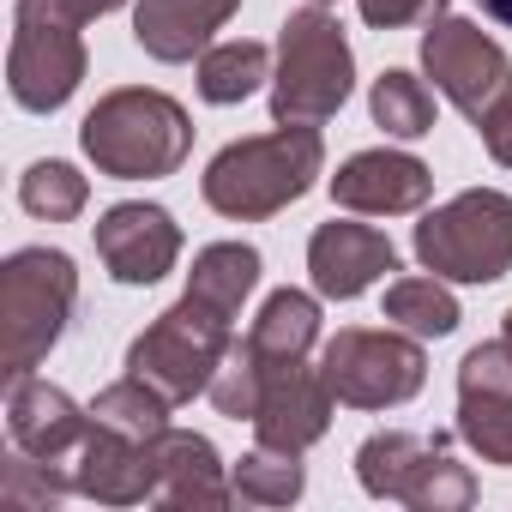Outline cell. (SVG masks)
Listing matches in <instances>:
<instances>
[{
    "label": "cell",
    "instance_id": "obj_7",
    "mask_svg": "<svg viewBox=\"0 0 512 512\" xmlns=\"http://www.w3.org/2000/svg\"><path fill=\"white\" fill-rule=\"evenodd\" d=\"M320 374L332 386L338 404L350 410H392V404H410L428 380V350L416 332L404 326H344L326 350H320Z\"/></svg>",
    "mask_w": 512,
    "mask_h": 512
},
{
    "label": "cell",
    "instance_id": "obj_17",
    "mask_svg": "<svg viewBox=\"0 0 512 512\" xmlns=\"http://www.w3.org/2000/svg\"><path fill=\"white\" fill-rule=\"evenodd\" d=\"M73 482L85 500L97 506H139V500H157V458H151V440H133L121 428H103L91 422L79 458H73Z\"/></svg>",
    "mask_w": 512,
    "mask_h": 512
},
{
    "label": "cell",
    "instance_id": "obj_14",
    "mask_svg": "<svg viewBox=\"0 0 512 512\" xmlns=\"http://www.w3.org/2000/svg\"><path fill=\"white\" fill-rule=\"evenodd\" d=\"M458 434L488 464H512V356L500 338L458 362Z\"/></svg>",
    "mask_w": 512,
    "mask_h": 512
},
{
    "label": "cell",
    "instance_id": "obj_16",
    "mask_svg": "<svg viewBox=\"0 0 512 512\" xmlns=\"http://www.w3.org/2000/svg\"><path fill=\"white\" fill-rule=\"evenodd\" d=\"M434 193V175L422 157L410 151H356L338 175H332V199L344 211H362V217H404V211H422Z\"/></svg>",
    "mask_w": 512,
    "mask_h": 512
},
{
    "label": "cell",
    "instance_id": "obj_18",
    "mask_svg": "<svg viewBox=\"0 0 512 512\" xmlns=\"http://www.w3.org/2000/svg\"><path fill=\"white\" fill-rule=\"evenodd\" d=\"M241 0H139L133 7V43L163 61V67H181L193 55L211 49V37L235 19Z\"/></svg>",
    "mask_w": 512,
    "mask_h": 512
},
{
    "label": "cell",
    "instance_id": "obj_6",
    "mask_svg": "<svg viewBox=\"0 0 512 512\" xmlns=\"http://www.w3.org/2000/svg\"><path fill=\"white\" fill-rule=\"evenodd\" d=\"M416 260L446 284H494L512 272V193L470 187L416 223Z\"/></svg>",
    "mask_w": 512,
    "mask_h": 512
},
{
    "label": "cell",
    "instance_id": "obj_26",
    "mask_svg": "<svg viewBox=\"0 0 512 512\" xmlns=\"http://www.w3.org/2000/svg\"><path fill=\"white\" fill-rule=\"evenodd\" d=\"M169 410H175V404H169L157 386H145L139 374H127V380H115V386L97 392L91 422L121 428V434H133V440H157V434L169 428Z\"/></svg>",
    "mask_w": 512,
    "mask_h": 512
},
{
    "label": "cell",
    "instance_id": "obj_31",
    "mask_svg": "<svg viewBox=\"0 0 512 512\" xmlns=\"http://www.w3.org/2000/svg\"><path fill=\"white\" fill-rule=\"evenodd\" d=\"M55 13H67L73 25H91V19H103V13H115L121 0H49Z\"/></svg>",
    "mask_w": 512,
    "mask_h": 512
},
{
    "label": "cell",
    "instance_id": "obj_15",
    "mask_svg": "<svg viewBox=\"0 0 512 512\" xmlns=\"http://www.w3.org/2000/svg\"><path fill=\"white\" fill-rule=\"evenodd\" d=\"M308 272L314 290L326 302H356L362 290H374L386 272H398V247L374 229V223H320L308 241Z\"/></svg>",
    "mask_w": 512,
    "mask_h": 512
},
{
    "label": "cell",
    "instance_id": "obj_11",
    "mask_svg": "<svg viewBox=\"0 0 512 512\" xmlns=\"http://www.w3.org/2000/svg\"><path fill=\"white\" fill-rule=\"evenodd\" d=\"M247 356H253V350H247ZM253 362H260V356H253ZM260 374H266V380H260L253 434H260L266 446H284V452L320 446L326 428H332V410H338L326 374L308 368V362H260Z\"/></svg>",
    "mask_w": 512,
    "mask_h": 512
},
{
    "label": "cell",
    "instance_id": "obj_23",
    "mask_svg": "<svg viewBox=\"0 0 512 512\" xmlns=\"http://www.w3.org/2000/svg\"><path fill=\"white\" fill-rule=\"evenodd\" d=\"M229 482H235V500L247 506H290L302 500L308 488V470H302V452H284V446H253L229 464Z\"/></svg>",
    "mask_w": 512,
    "mask_h": 512
},
{
    "label": "cell",
    "instance_id": "obj_22",
    "mask_svg": "<svg viewBox=\"0 0 512 512\" xmlns=\"http://www.w3.org/2000/svg\"><path fill=\"white\" fill-rule=\"evenodd\" d=\"M272 79V49L253 43V37H235V43H211L199 55V97L229 109V103H247Z\"/></svg>",
    "mask_w": 512,
    "mask_h": 512
},
{
    "label": "cell",
    "instance_id": "obj_2",
    "mask_svg": "<svg viewBox=\"0 0 512 512\" xmlns=\"http://www.w3.org/2000/svg\"><path fill=\"white\" fill-rule=\"evenodd\" d=\"M79 145L97 163V175H109V181H163L187 163L193 121L175 97L121 85V91L97 97V109L79 127Z\"/></svg>",
    "mask_w": 512,
    "mask_h": 512
},
{
    "label": "cell",
    "instance_id": "obj_19",
    "mask_svg": "<svg viewBox=\"0 0 512 512\" xmlns=\"http://www.w3.org/2000/svg\"><path fill=\"white\" fill-rule=\"evenodd\" d=\"M151 458H157V500L163 506H199V512H217L235 500V482L223 476V458L205 434H187V428H163L151 440Z\"/></svg>",
    "mask_w": 512,
    "mask_h": 512
},
{
    "label": "cell",
    "instance_id": "obj_12",
    "mask_svg": "<svg viewBox=\"0 0 512 512\" xmlns=\"http://www.w3.org/2000/svg\"><path fill=\"white\" fill-rule=\"evenodd\" d=\"M97 260L109 266L115 284H157L175 272L181 260V223L163 211V205H145V199H127V205H109L97 217Z\"/></svg>",
    "mask_w": 512,
    "mask_h": 512
},
{
    "label": "cell",
    "instance_id": "obj_1",
    "mask_svg": "<svg viewBox=\"0 0 512 512\" xmlns=\"http://www.w3.org/2000/svg\"><path fill=\"white\" fill-rule=\"evenodd\" d=\"M326 169V139L320 127H302V121H278L272 133H253V139H235L223 145L211 163H205V205L217 217H235V223H266L278 211H290Z\"/></svg>",
    "mask_w": 512,
    "mask_h": 512
},
{
    "label": "cell",
    "instance_id": "obj_33",
    "mask_svg": "<svg viewBox=\"0 0 512 512\" xmlns=\"http://www.w3.org/2000/svg\"><path fill=\"white\" fill-rule=\"evenodd\" d=\"M500 344H506V356H512V308H506V326H500Z\"/></svg>",
    "mask_w": 512,
    "mask_h": 512
},
{
    "label": "cell",
    "instance_id": "obj_8",
    "mask_svg": "<svg viewBox=\"0 0 512 512\" xmlns=\"http://www.w3.org/2000/svg\"><path fill=\"white\" fill-rule=\"evenodd\" d=\"M356 476L374 500H398L416 512H464L476 500V476L464 464L446 458V440L434 434H410V428H386L368 434L356 452Z\"/></svg>",
    "mask_w": 512,
    "mask_h": 512
},
{
    "label": "cell",
    "instance_id": "obj_13",
    "mask_svg": "<svg viewBox=\"0 0 512 512\" xmlns=\"http://www.w3.org/2000/svg\"><path fill=\"white\" fill-rule=\"evenodd\" d=\"M85 434H91V410H79L61 386H49V380H37V374L13 380V392H7V440H13L19 452H31V458H43L49 470L73 476V458H79ZM73 488H79V482H73Z\"/></svg>",
    "mask_w": 512,
    "mask_h": 512
},
{
    "label": "cell",
    "instance_id": "obj_34",
    "mask_svg": "<svg viewBox=\"0 0 512 512\" xmlns=\"http://www.w3.org/2000/svg\"><path fill=\"white\" fill-rule=\"evenodd\" d=\"M308 7H326V0H308Z\"/></svg>",
    "mask_w": 512,
    "mask_h": 512
},
{
    "label": "cell",
    "instance_id": "obj_29",
    "mask_svg": "<svg viewBox=\"0 0 512 512\" xmlns=\"http://www.w3.org/2000/svg\"><path fill=\"white\" fill-rule=\"evenodd\" d=\"M356 7L374 31H404V25H434L446 0H356Z\"/></svg>",
    "mask_w": 512,
    "mask_h": 512
},
{
    "label": "cell",
    "instance_id": "obj_21",
    "mask_svg": "<svg viewBox=\"0 0 512 512\" xmlns=\"http://www.w3.org/2000/svg\"><path fill=\"white\" fill-rule=\"evenodd\" d=\"M187 290L223 314H241V302L260 290V247L247 241H211L193 253V272H187Z\"/></svg>",
    "mask_w": 512,
    "mask_h": 512
},
{
    "label": "cell",
    "instance_id": "obj_30",
    "mask_svg": "<svg viewBox=\"0 0 512 512\" xmlns=\"http://www.w3.org/2000/svg\"><path fill=\"white\" fill-rule=\"evenodd\" d=\"M476 133H482V145H488V157L500 163V169H512V91L476 121Z\"/></svg>",
    "mask_w": 512,
    "mask_h": 512
},
{
    "label": "cell",
    "instance_id": "obj_20",
    "mask_svg": "<svg viewBox=\"0 0 512 512\" xmlns=\"http://www.w3.org/2000/svg\"><path fill=\"white\" fill-rule=\"evenodd\" d=\"M241 344L260 362H308V350L320 344V302L308 290H272Z\"/></svg>",
    "mask_w": 512,
    "mask_h": 512
},
{
    "label": "cell",
    "instance_id": "obj_25",
    "mask_svg": "<svg viewBox=\"0 0 512 512\" xmlns=\"http://www.w3.org/2000/svg\"><path fill=\"white\" fill-rule=\"evenodd\" d=\"M368 109H374V127H386L392 139H422L434 133V91L404 73V67H386L368 91Z\"/></svg>",
    "mask_w": 512,
    "mask_h": 512
},
{
    "label": "cell",
    "instance_id": "obj_28",
    "mask_svg": "<svg viewBox=\"0 0 512 512\" xmlns=\"http://www.w3.org/2000/svg\"><path fill=\"white\" fill-rule=\"evenodd\" d=\"M67 494H79L73 476L49 470L43 458H31V452H19V446L7 452V470H0V500H7V506H19V512H43V506L67 500Z\"/></svg>",
    "mask_w": 512,
    "mask_h": 512
},
{
    "label": "cell",
    "instance_id": "obj_10",
    "mask_svg": "<svg viewBox=\"0 0 512 512\" xmlns=\"http://www.w3.org/2000/svg\"><path fill=\"white\" fill-rule=\"evenodd\" d=\"M422 73L434 79V91H446V103H458L470 115V127L512 91V61L506 49L470 25V19H434L422 31Z\"/></svg>",
    "mask_w": 512,
    "mask_h": 512
},
{
    "label": "cell",
    "instance_id": "obj_9",
    "mask_svg": "<svg viewBox=\"0 0 512 512\" xmlns=\"http://www.w3.org/2000/svg\"><path fill=\"white\" fill-rule=\"evenodd\" d=\"M85 79V43L67 13L49 0H19L13 7V49H7V91L31 115H55Z\"/></svg>",
    "mask_w": 512,
    "mask_h": 512
},
{
    "label": "cell",
    "instance_id": "obj_27",
    "mask_svg": "<svg viewBox=\"0 0 512 512\" xmlns=\"http://www.w3.org/2000/svg\"><path fill=\"white\" fill-rule=\"evenodd\" d=\"M85 199H91V181H85L73 163H61V157L31 163V169L19 175V205H25L31 217H43V223H73V217L85 211Z\"/></svg>",
    "mask_w": 512,
    "mask_h": 512
},
{
    "label": "cell",
    "instance_id": "obj_32",
    "mask_svg": "<svg viewBox=\"0 0 512 512\" xmlns=\"http://www.w3.org/2000/svg\"><path fill=\"white\" fill-rule=\"evenodd\" d=\"M476 7H482L494 25H506V31H512V0H476Z\"/></svg>",
    "mask_w": 512,
    "mask_h": 512
},
{
    "label": "cell",
    "instance_id": "obj_4",
    "mask_svg": "<svg viewBox=\"0 0 512 512\" xmlns=\"http://www.w3.org/2000/svg\"><path fill=\"white\" fill-rule=\"evenodd\" d=\"M356 91V55L344 25L326 7L290 13L278 31V73H272V121L320 127Z\"/></svg>",
    "mask_w": 512,
    "mask_h": 512
},
{
    "label": "cell",
    "instance_id": "obj_5",
    "mask_svg": "<svg viewBox=\"0 0 512 512\" xmlns=\"http://www.w3.org/2000/svg\"><path fill=\"white\" fill-rule=\"evenodd\" d=\"M229 344H235V314H223V308H211L187 290L175 308H163L127 344V374L157 386L169 404H187V398L211 392V374L223 368Z\"/></svg>",
    "mask_w": 512,
    "mask_h": 512
},
{
    "label": "cell",
    "instance_id": "obj_24",
    "mask_svg": "<svg viewBox=\"0 0 512 512\" xmlns=\"http://www.w3.org/2000/svg\"><path fill=\"white\" fill-rule=\"evenodd\" d=\"M386 320L392 326H404V332H416V338H446V332H458V302H452V290H446V278H398V284H386Z\"/></svg>",
    "mask_w": 512,
    "mask_h": 512
},
{
    "label": "cell",
    "instance_id": "obj_3",
    "mask_svg": "<svg viewBox=\"0 0 512 512\" xmlns=\"http://www.w3.org/2000/svg\"><path fill=\"white\" fill-rule=\"evenodd\" d=\"M79 308V272L61 247H19L0 266V374L25 380L67 332Z\"/></svg>",
    "mask_w": 512,
    "mask_h": 512
}]
</instances>
